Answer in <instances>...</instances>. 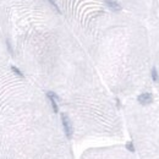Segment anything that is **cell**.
Segmentation results:
<instances>
[{"label": "cell", "mask_w": 159, "mask_h": 159, "mask_svg": "<svg viewBox=\"0 0 159 159\" xmlns=\"http://www.w3.org/2000/svg\"><path fill=\"white\" fill-rule=\"evenodd\" d=\"M61 122H63V127H64V131H65V135L69 140L72 138V135H73V127H72V124H71V120L68 116V114L63 113L61 114Z\"/></svg>", "instance_id": "6da1fadb"}, {"label": "cell", "mask_w": 159, "mask_h": 159, "mask_svg": "<svg viewBox=\"0 0 159 159\" xmlns=\"http://www.w3.org/2000/svg\"><path fill=\"white\" fill-rule=\"evenodd\" d=\"M137 102L141 105H149V104H152L154 102V97H153L152 93H149V92H143V93L138 94Z\"/></svg>", "instance_id": "7a4b0ae2"}, {"label": "cell", "mask_w": 159, "mask_h": 159, "mask_svg": "<svg viewBox=\"0 0 159 159\" xmlns=\"http://www.w3.org/2000/svg\"><path fill=\"white\" fill-rule=\"evenodd\" d=\"M47 97H48V99L50 100V104H52V108H53V112L55 113V114H58L59 113V106H58V103H56V100L52 97V96H48L47 94Z\"/></svg>", "instance_id": "3957f363"}, {"label": "cell", "mask_w": 159, "mask_h": 159, "mask_svg": "<svg viewBox=\"0 0 159 159\" xmlns=\"http://www.w3.org/2000/svg\"><path fill=\"white\" fill-rule=\"evenodd\" d=\"M150 77L155 83H159V73L155 68H152V70H150Z\"/></svg>", "instance_id": "277c9868"}, {"label": "cell", "mask_w": 159, "mask_h": 159, "mask_svg": "<svg viewBox=\"0 0 159 159\" xmlns=\"http://www.w3.org/2000/svg\"><path fill=\"white\" fill-rule=\"evenodd\" d=\"M11 70H12V72H15L16 75H17L19 77H24V75L21 72V70H20V69H17L16 66H14V65H12V66H11Z\"/></svg>", "instance_id": "5b68a950"}, {"label": "cell", "mask_w": 159, "mask_h": 159, "mask_svg": "<svg viewBox=\"0 0 159 159\" xmlns=\"http://www.w3.org/2000/svg\"><path fill=\"white\" fill-rule=\"evenodd\" d=\"M126 149L131 153H135V150H136V148H135V146H133L132 142H127L126 143Z\"/></svg>", "instance_id": "8992f818"}, {"label": "cell", "mask_w": 159, "mask_h": 159, "mask_svg": "<svg viewBox=\"0 0 159 159\" xmlns=\"http://www.w3.org/2000/svg\"><path fill=\"white\" fill-rule=\"evenodd\" d=\"M6 47H7V50H9V53H10V54H14V50H12V47H11V43H10L9 39L6 40Z\"/></svg>", "instance_id": "52a82bcc"}]
</instances>
